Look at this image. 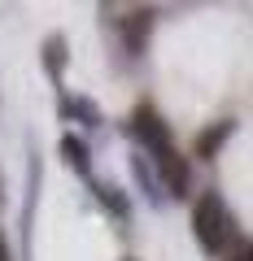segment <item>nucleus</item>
I'll return each mask as SVG.
<instances>
[{
    "label": "nucleus",
    "mask_w": 253,
    "mask_h": 261,
    "mask_svg": "<svg viewBox=\"0 0 253 261\" xmlns=\"http://www.w3.org/2000/svg\"><path fill=\"white\" fill-rule=\"evenodd\" d=\"M192 240L210 257H232L236 252V214L218 192H201L192 200Z\"/></svg>",
    "instance_id": "f257e3e1"
},
{
    "label": "nucleus",
    "mask_w": 253,
    "mask_h": 261,
    "mask_svg": "<svg viewBox=\"0 0 253 261\" xmlns=\"http://www.w3.org/2000/svg\"><path fill=\"white\" fill-rule=\"evenodd\" d=\"M127 135H131V140L144 148V157H157V152L175 148V140H170V126H166V118H162V113L153 109L149 100L131 109V118H127Z\"/></svg>",
    "instance_id": "f03ea898"
},
{
    "label": "nucleus",
    "mask_w": 253,
    "mask_h": 261,
    "mask_svg": "<svg viewBox=\"0 0 253 261\" xmlns=\"http://www.w3.org/2000/svg\"><path fill=\"white\" fill-rule=\"evenodd\" d=\"M149 161L157 166L162 187H166L175 200H183V196L192 192V161H188L179 148H166V152H157V157H149Z\"/></svg>",
    "instance_id": "7ed1b4c3"
},
{
    "label": "nucleus",
    "mask_w": 253,
    "mask_h": 261,
    "mask_svg": "<svg viewBox=\"0 0 253 261\" xmlns=\"http://www.w3.org/2000/svg\"><path fill=\"white\" fill-rule=\"evenodd\" d=\"M153 27H157V9H149V5H140V9H127V13H122V22H118V31H122V48H127L131 57H144Z\"/></svg>",
    "instance_id": "20e7f679"
},
{
    "label": "nucleus",
    "mask_w": 253,
    "mask_h": 261,
    "mask_svg": "<svg viewBox=\"0 0 253 261\" xmlns=\"http://www.w3.org/2000/svg\"><path fill=\"white\" fill-rule=\"evenodd\" d=\"M39 65H44L48 83H57V92H61V79H66V65H70V39L61 35V31L44 35V44H39Z\"/></svg>",
    "instance_id": "39448f33"
},
{
    "label": "nucleus",
    "mask_w": 253,
    "mask_h": 261,
    "mask_svg": "<svg viewBox=\"0 0 253 261\" xmlns=\"http://www.w3.org/2000/svg\"><path fill=\"white\" fill-rule=\"evenodd\" d=\"M232 135H236V122H232V118L210 122V126L201 130L197 140H192V157H197V161H214L218 152H223V144L232 140Z\"/></svg>",
    "instance_id": "423d86ee"
},
{
    "label": "nucleus",
    "mask_w": 253,
    "mask_h": 261,
    "mask_svg": "<svg viewBox=\"0 0 253 261\" xmlns=\"http://www.w3.org/2000/svg\"><path fill=\"white\" fill-rule=\"evenodd\" d=\"M87 192L96 196V205H101L113 222H127V218H131V200H127V192H122V187L105 183V178H92V183H87Z\"/></svg>",
    "instance_id": "0eeeda50"
},
{
    "label": "nucleus",
    "mask_w": 253,
    "mask_h": 261,
    "mask_svg": "<svg viewBox=\"0 0 253 261\" xmlns=\"http://www.w3.org/2000/svg\"><path fill=\"white\" fill-rule=\"evenodd\" d=\"M131 174H135V183H140L144 200H149V205H162L166 187H162V178H157V166H153L144 152H140V157H131Z\"/></svg>",
    "instance_id": "6e6552de"
},
{
    "label": "nucleus",
    "mask_w": 253,
    "mask_h": 261,
    "mask_svg": "<svg viewBox=\"0 0 253 261\" xmlns=\"http://www.w3.org/2000/svg\"><path fill=\"white\" fill-rule=\"evenodd\" d=\"M61 157H66V166L75 170L79 178L92 183V152H87V144L79 140V135H61Z\"/></svg>",
    "instance_id": "1a4fd4ad"
},
{
    "label": "nucleus",
    "mask_w": 253,
    "mask_h": 261,
    "mask_svg": "<svg viewBox=\"0 0 253 261\" xmlns=\"http://www.w3.org/2000/svg\"><path fill=\"white\" fill-rule=\"evenodd\" d=\"M61 118L66 122H79V126H101V109H96L87 96H61Z\"/></svg>",
    "instance_id": "9d476101"
},
{
    "label": "nucleus",
    "mask_w": 253,
    "mask_h": 261,
    "mask_svg": "<svg viewBox=\"0 0 253 261\" xmlns=\"http://www.w3.org/2000/svg\"><path fill=\"white\" fill-rule=\"evenodd\" d=\"M227 261H253V244H236V252Z\"/></svg>",
    "instance_id": "9b49d317"
},
{
    "label": "nucleus",
    "mask_w": 253,
    "mask_h": 261,
    "mask_svg": "<svg viewBox=\"0 0 253 261\" xmlns=\"http://www.w3.org/2000/svg\"><path fill=\"white\" fill-rule=\"evenodd\" d=\"M0 261H13V257H9V244H5V235H0Z\"/></svg>",
    "instance_id": "f8f14e48"
},
{
    "label": "nucleus",
    "mask_w": 253,
    "mask_h": 261,
    "mask_svg": "<svg viewBox=\"0 0 253 261\" xmlns=\"http://www.w3.org/2000/svg\"><path fill=\"white\" fill-rule=\"evenodd\" d=\"M122 261H135V257H122Z\"/></svg>",
    "instance_id": "ddd939ff"
}]
</instances>
